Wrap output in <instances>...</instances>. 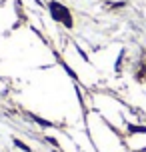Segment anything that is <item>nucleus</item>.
Segmentation results:
<instances>
[{
	"label": "nucleus",
	"instance_id": "1",
	"mask_svg": "<svg viewBox=\"0 0 146 152\" xmlns=\"http://www.w3.org/2000/svg\"><path fill=\"white\" fill-rule=\"evenodd\" d=\"M14 144L18 146V148H20V150H24V152H30V148H28V146L24 144L22 140H18V138H14Z\"/></svg>",
	"mask_w": 146,
	"mask_h": 152
},
{
	"label": "nucleus",
	"instance_id": "2",
	"mask_svg": "<svg viewBox=\"0 0 146 152\" xmlns=\"http://www.w3.org/2000/svg\"><path fill=\"white\" fill-rule=\"evenodd\" d=\"M32 118H34V120L38 122L40 126H50V122H46V120H42V118H38V116H32Z\"/></svg>",
	"mask_w": 146,
	"mask_h": 152
},
{
	"label": "nucleus",
	"instance_id": "3",
	"mask_svg": "<svg viewBox=\"0 0 146 152\" xmlns=\"http://www.w3.org/2000/svg\"><path fill=\"white\" fill-rule=\"evenodd\" d=\"M132 132H146V128H140V126H130Z\"/></svg>",
	"mask_w": 146,
	"mask_h": 152
}]
</instances>
